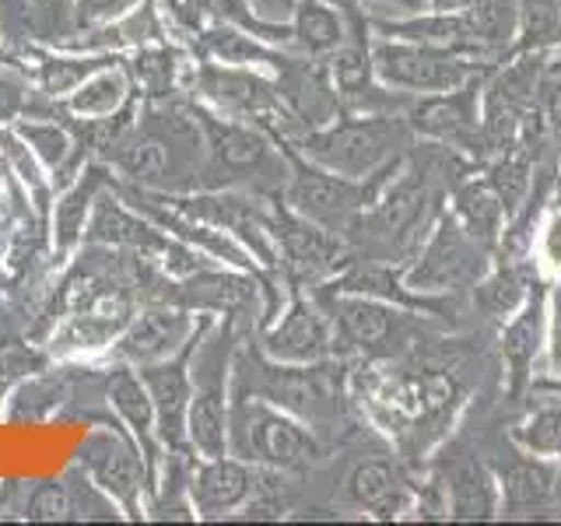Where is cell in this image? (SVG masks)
<instances>
[{
	"mask_svg": "<svg viewBox=\"0 0 561 526\" xmlns=\"http://www.w3.org/2000/svg\"><path fill=\"white\" fill-rule=\"evenodd\" d=\"M417 470L397 456V449L379 438L373 453L358 456L341 481V505L365 519L403 523L414 505Z\"/></svg>",
	"mask_w": 561,
	"mask_h": 526,
	"instance_id": "9c48e42d",
	"label": "cell"
},
{
	"mask_svg": "<svg viewBox=\"0 0 561 526\" xmlns=\"http://www.w3.org/2000/svg\"><path fill=\"white\" fill-rule=\"evenodd\" d=\"M428 464L443 473L453 523L502 519V488H499L495 470H491L488 456L478 446H470L460 432H456Z\"/></svg>",
	"mask_w": 561,
	"mask_h": 526,
	"instance_id": "7c38bea8",
	"label": "cell"
},
{
	"mask_svg": "<svg viewBox=\"0 0 561 526\" xmlns=\"http://www.w3.org/2000/svg\"><path fill=\"white\" fill-rule=\"evenodd\" d=\"M228 453L274 473H309L330 460L320 432L253 393H239L228 408Z\"/></svg>",
	"mask_w": 561,
	"mask_h": 526,
	"instance_id": "277c9868",
	"label": "cell"
},
{
	"mask_svg": "<svg viewBox=\"0 0 561 526\" xmlns=\"http://www.w3.org/2000/svg\"><path fill=\"white\" fill-rule=\"evenodd\" d=\"M543 281L530 260L523 256H499L491 260V267L473 281L470 288V323L473 333L481 338H495V330L513 316L523 302L530 288Z\"/></svg>",
	"mask_w": 561,
	"mask_h": 526,
	"instance_id": "5bb4252c",
	"label": "cell"
},
{
	"mask_svg": "<svg viewBox=\"0 0 561 526\" xmlns=\"http://www.w3.org/2000/svg\"><path fill=\"white\" fill-rule=\"evenodd\" d=\"M95 201V175L81 180L67 197L57 204V232L60 242H70L78 232H84V215H88V204Z\"/></svg>",
	"mask_w": 561,
	"mask_h": 526,
	"instance_id": "4dcf8cb0",
	"label": "cell"
},
{
	"mask_svg": "<svg viewBox=\"0 0 561 526\" xmlns=\"http://www.w3.org/2000/svg\"><path fill=\"white\" fill-rule=\"evenodd\" d=\"M127 99V78L119 70H95L88 75L75 92H70V110L78 116H113L119 102Z\"/></svg>",
	"mask_w": 561,
	"mask_h": 526,
	"instance_id": "83f0119b",
	"label": "cell"
},
{
	"mask_svg": "<svg viewBox=\"0 0 561 526\" xmlns=\"http://www.w3.org/2000/svg\"><path fill=\"white\" fill-rule=\"evenodd\" d=\"M351 362L355 358H323V362H274L263 351H242L236 365V390L253 393L274 408L306 421L312 432L333 435L337 443L365 428V421L351 400Z\"/></svg>",
	"mask_w": 561,
	"mask_h": 526,
	"instance_id": "6da1fadb",
	"label": "cell"
},
{
	"mask_svg": "<svg viewBox=\"0 0 561 526\" xmlns=\"http://www.w3.org/2000/svg\"><path fill=\"white\" fill-rule=\"evenodd\" d=\"M116 148H119V155H116L119 169L127 175H134V180H158V175L169 169L165 137L134 134V137H123Z\"/></svg>",
	"mask_w": 561,
	"mask_h": 526,
	"instance_id": "f1b7e54d",
	"label": "cell"
},
{
	"mask_svg": "<svg viewBox=\"0 0 561 526\" xmlns=\"http://www.w3.org/2000/svg\"><path fill=\"white\" fill-rule=\"evenodd\" d=\"M186 443L197 449L204 460L228 453V397H225V379L193 386L190 411H186Z\"/></svg>",
	"mask_w": 561,
	"mask_h": 526,
	"instance_id": "7402d4cb",
	"label": "cell"
},
{
	"mask_svg": "<svg viewBox=\"0 0 561 526\" xmlns=\"http://www.w3.org/2000/svg\"><path fill=\"white\" fill-rule=\"evenodd\" d=\"M446 207L460 218V225L473 239H481L488 250H499L502 232L508 225V210L499 197V190L488 183V175L481 169L467 172L463 180L449 190Z\"/></svg>",
	"mask_w": 561,
	"mask_h": 526,
	"instance_id": "ffe728a7",
	"label": "cell"
},
{
	"mask_svg": "<svg viewBox=\"0 0 561 526\" xmlns=\"http://www.w3.org/2000/svg\"><path fill=\"white\" fill-rule=\"evenodd\" d=\"M543 373L561 376V277L548 288V368Z\"/></svg>",
	"mask_w": 561,
	"mask_h": 526,
	"instance_id": "e575fe53",
	"label": "cell"
},
{
	"mask_svg": "<svg viewBox=\"0 0 561 526\" xmlns=\"http://www.w3.org/2000/svg\"><path fill=\"white\" fill-rule=\"evenodd\" d=\"M414 140L417 137L403 113H341L327 127L302 130L285 145L309 158L312 165L365 180L408 155Z\"/></svg>",
	"mask_w": 561,
	"mask_h": 526,
	"instance_id": "3957f363",
	"label": "cell"
},
{
	"mask_svg": "<svg viewBox=\"0 0 561 526\" xmlns=\"http://www.w3.org/2000/svg\"><path fill=\"white\" fill-rule=\"evenodd\" d=\"M22 110H25V81L14 70L0 67V123L14 119Z\"/></svg>",
	"mask_w": 561,
	"mask_h": 526,
	"instance_id": "8d00e7d4",
	"label": "cell"
},
{
	"mask_svg": "<svg viewBox=\"0 0 561 526\" xmlns=\"http://www.w3.org/2000/svg\"><path fill=\"white\" fill-rule=\"evenodd\" d=\"M253 8L260 18H267V22H288L295 11V0H253Z\"/></svg>",
	"mask_w": 561,
	"mask_h": 526,
	"instance_id": "f35d334b",
	"label": "cell"
},
{
	"mask_svg": "<svg viewBox=\"0 0 561 526\" xmlns=\"http://www.w3.org/2000/svg\"><path fill=\"white\" fill-rule=\"evenodd\" d=\"M110 400L116 414L127 421L130 432L148 438L154 432V403L145 379H140L134 368H113L110 373Z\"/></svg>",
	"mask_w": 561,
	"mask_h": 526,
	"instance_id": "4316f807",
	"label": "cell"
},
{
	"mask_svg": "<svg viewBox=\"0 0 561 526\" xmlns=\"http://www.w3.org/2000/svg\"><path fill=\"white\" fill-rule=\"evenodd\" d=\"M309 291H316L327 302L344 355L358 362L408 358L414 351L438 341L443 333H453L446 323L432 320L425 312L382 302V298H373V295L323 291V288H309Z\"/></svg>",
	"mask_w": 561,
	"mask_h": 526,
	"instance_id": "7a4b0ae2",
	"label": "cell"
},
{
	"mask_svg": "<svg viewBox=\"0 0 561 526\" xmlns=\"http://www.w3.org/2000/svg\"><path fill=\"white\" fill-rule=\"evenodd\" d=\"M484 75H473L453 92H435V95H414L408 105V123L417 140H435L453 151L473 158L484 165V137H481V95H484Z\"/></svg>",
	"mask_w": 561,
	"mask_h": 526,
	"instance_id": "30bf717a",
	"label": "cell"
},
{
	"mask_svg": "<svg viewBox=\"0 0 561 526\" xmlns=\"http://www.w3.org/2000/svg\"><path fill=\"white\" fill-rule=\"evenodd\" d=\"M280 320L267 323L263 330V355L274 362H323L344 355L337 327L327 302L316 291H302L291 285L285 312H277ZM347 358V355H344Z\"/></svg>",
	"mask_w": 561,
	"mask_h": 526,
	"instance_id": "4fadbf2b",
	"label": "cell"
},
{
	"mask_svg": "<svg viewBox=\"0 0 561 526\" xmlns=\"http://www.w3.org/2000/svg\"><path fill=\"white\" fill-rule=\"evenodd\" d=\"M530 263L543 281L561 277V204L551 201L540 210L530 239Z\"/></svg>",
	"mask_w": 561,
	"mask_h": 526,
	"instance_id": "f546056e",
	"label": "cell"
},
{
	"mask_svg": "<svg viewBox=\"0 0 561 526\" xmlns=\"http://www.w3.org/2000/svg\"><path fill=\"white\" fill-rule=\"evenodd\" d=\"M256 491H260V467L242 460L236 453L210 456V460H204L190 478L193 508H197V516H207V519L239 513Z\"/></svg>",
	"mask_w": 561,
	"mask_h": 526,
	"instance_id": "9a60e30c",
	"label": "cell"
},
{
	"mask_svg": "<svg viewBox=\"0 0 561 526\" xmlns=\"http://www.w3.org/2000/svg\"><path fill=\"white\" fill-rule=\"evenodd\" d=\"M478 449L488 456L502 488V519H540L561 513V464L523 453L499 428L495 438L478 435Z\"/></svg>",
	"mask_w": 561,
	"mask_h": 526,
	"instance_id": "52a82bcc",
	"label": "cell"
},
{
	"mask_svg": "<svg viewBox=\"0 0 561 526\" xmlns=\"http://www.w3.org/2000/svg\"><path fill=\"white\" fill-rule=\"evenodd\" d=\"M368 18H397V14H417L428 11V0H362Z\"/></svg>",
	"mask_w": 561,
	"mask_h": 526,
	"instance_id": "74e56055",
	"label": "cell"
},
{
	"mask_svg": "<svg viewBox=\"0 0 561 526\" xmlns=\"http://www.w3.org/2000/svg\"><path fill=\"white\" fill-rule=\"evenodd\" d=\"M99 67L102 64H92V60H46L43 64V88L49 95H70L88 75H95Z\"/></svg>",
	"mask_w": 561,
	"mask_h": 526,
	"instance_id": "d6a6232c",
	"label": "cell"
},
{
	"mask_svg": "<svg viewBox=\"0 0 561 526\" xmlns=\"http://www.w3.org/2000/svg\"><path fill=\"white\" fill-rule=\"evenodd\" d=\"M288 25H291V46L302 57L327 60L347 39V11L341 0H295Z\"/></svg>",
	"mask_w": 561,
	"mask_h": 526,
	"instance_id": "44dd1931",
	"label": "cell"
},
{
	"mask_svg": "<svg viewBox=\"0 0 561 526\" xmlns=\"http://www.w3.org/2000/svg\"><path fill=\"white\" fill-rule=\"evenodd\" d=\"M373 64H376V78L403 95H435V92H453L473 75H484V70H495L491 64H481L467 57V53H456L446 46H432V43H408V39H373Z\"/></svg>",
	"mask_w": 561,
	"mask_h": 526,
	"instance_id": "8992f818",
	"label": "cell"
},
{
	"mask_svg": "<svg viewBox=\"0 0 561 526\" xmlns=\"http://www.w3.org/2000/svg\"><path fill=\"white\" fill-rule=\"evenodd\" d=\"M28 519H67L70 516V491L60 481H46L28 495L25 505Z\"/></svg>",
	"mask_w": 561,
	"mask_h": 526,
	"instance_id": "836d02e7",
	"label": "cell"
},
{
	"mask_svg": "<svg viewBox=\"0 0 561 526\" xmlns=\"http://www.w3.org/2000/svg\"><path fill=\"white\" fill-rule=\"evenodd\" d=\"M180 302L201 306L210 312H242L250 302H256V281L204 267L186 288H180Z\"/></svg>",
	"mask_w": 561,
	"mask_h": 526,
	"instance_id": "cb8c5ba5",
	"label": "cell"
},
{
	"mask_svg": "<svg viewBox=\"0 0 561 526\" xmlns=\"http://www.w3.org/2000/svg\"><path fill=\"white\" fill-rule=\"evenodd\" d=\"M78 464L92 473L95 488H102L105 495H113L116 502H134L145 481V470H140V456L137 449L116 432H92L78 449Z\"/></svg>",
	"mask_w": 561,
	"mask_h": 526,
	"instance_id": "ac0fdd59",
	"label": "cell"
},
{
	"mask_svg": "<svg viewBox=\"0 0 561 526\" xmlns=\"http://www.w3.org/2000/svg\"><path fill=\"white\" fill-rule=\"evenodd\" d=\"M491 260H495V250H488L481 239H473L460 225V218L449 207H443L432 221L428 236L421 239L417 253L403 267V281L428 295L470 291L473 281L491 267Z\"/></svg>",
	"mask_w": 561,
	"mask_h": 526,
	"instance_id": "5b68a950",
	"label": "cell"
},
{
	"mask_svg": "<svg viewBox=\"0 0 561 526\" xmlns=\"http://www.w3.org/2000/svg\"><path fill=\"white\" fill-rule=\"evenodd\" d=\"M530 390H543V393H558V397H561V376H554V373H540V376L534 379Z\"/></svg>",
	"mask_w": 561,
	"mask_h": 526,
	"instance_id": "ab89813d",
	"label": "cell"
},
{
	"mask_svg": "<svg viewBox=\"0 0 561 526\" xmlns=\"http://www.w3.org/2000/svg\"><path fill=\"white\" fill-rule=\"evenodd\" d=\"M193 341V323L183 309H148L123 327L116 358L130 365H154L175 358Z\"/></svg>",
	"mask_w": 561,
	"mask_h": 526,
	"instance_id": "e0dca14e",
	"label": "cell"
},
{
	"mask_svg": "<svg viewBox=\"0 0 561 526\" xmlns=\"http://www.w3.org/2000/svg\"><path fill=\"white\" fill-rule=\"evenodd\" d=\"M516 53H561V0H519L508 57Z\"/></svg>",
	"mask_w": 561,
	"mask_h": 526,
	"instance_id": "484cf974",
	"label": "cell"
},
{
	"mask_svg": "<svg viewBox=\"0 0 561 526\" xmlns=\"http://www.w3.org/2000/svg\"><path fill=\"white\" fill-rule=\"evenodd\" d=\"M193 344L197 341H190L175 358L140 365V379H145L151 403H154V432L162 435V443H169L172 449L186 446V411H190V397H193L186 355L193 351Z\"/></svg>",
	"mask_w": 561,
	"mask_h": 526,
	"instance_id": "2e32d148",
	"label": "cell"
},
{
	"mask_svg": "<svg viewBox=\"0 0 561 526\" xmlns=\"http://www.w3.org/2000/svg\"><path fill=\"white\" fill-rule=\"evenodd\" d=\"M516 8L519 0H470L463 8L473 28V43L488 64H505L516 43Z\"/></svg>",
	"mask_w": 561,
	"mask_h": 526,
	"instance_id": "603a6c76",
	"label": "cell"
},
{
	"mask_svg": "<svg viewBox=\"0 0 561 526\" xmlns=\"http://www.w3.org/2000/svg\"><path fill=\"white\" fill-rule=\"evenodd\" d=\"M502 432L516 449L561 464V397L530 390L516 403V414L505 421Z\"/></svg>",
	"mask_w": 561,
	"mask_h": 526,
	"instance_id": "d6986e66",
	"label": "cell"
},
{
	"mask_svg": "<svg viewBox=\"0 0 561 526\" xmlns=\"http://www.w3.org/2000/svg\"><path fill=\"white\" fill-rule=\"evenodd\" d=\"M548 288L551 281H537L526 302L491 338L502 379L499 397L505 408H516L530 393L534 379L540 376V365H548Z\"/></svg>",
	"mask_w": 561,
	"mask_h": 526,
	"instance_id": "ba28073f",
	"label": "cell"
},
{
	"mask_svg": "<svg viewBox=\"0 0 561 526\" xmlns=\"http://www.w3.org/2000/svg\"><path fill=\"white\" fill-rule=\"evenodd\" d=\"M81 22L88 25H102V22H113V18L134 11L140 0H75Z\"/></svg>",
	"mask_w": 561,
	"mask_h": 526,
	"instance_id": "d590c367",
	"label": "cell"
},
{
	"mask_svg": "<svg viewBox=\"0 0 561 526\" xmlns=\"http://www.w3.org/2000/svg\"><path fill=\"white\" fill-rule=\"evenodd\" d=\"M470 0H428V11H460Z\"/></svg>",
	"mask_w": 561,
	"mask_h": 526,
	"instance_id": "60d3db41",
	"label": "cell"
},
{
	"mask_svg": "<svg viewBox=\"0 0 561 526\" xmlns=\"http://www.w3.org/2000/svg\"><path fill=\"white\" fill-rule=\"evenodd\" d=\"M274 245H277V260L280 271H285L288 285L295 288H320L333 274H341L351 260V245L327 232L323 225H316L309 218H302L298 210H291L288 204L274 207Z\"/></svg>",
	"mask_w": 561,
	"mask_h": 526,
	"instance_id": "8fae6325",
	"label": "cell"
},
{
	"mask_svg": "<svg viewBox=\"0 0 561 526\" xmlns=\"http://www.w3.org/2000/svg\"><path fill=\"white\" fill-rule=\"evenodd\" d=\"M18 134L28 140V148L35 151V158H39L43 165L57 169L67 158V151H70V140H67V134L57 127V123H25Z\"/></svg>",
	"mask_w": 561,
	"mask_h": 526,
	"instance_id": "1f68e13d",
	"label": "cell"
},
{
	"mask_svg": "<svg viewBox=\"0 0 561 526\" xmlns=\"http://www.w3.org/2000/svg\"><path fill=\"white\" fill-rule=\"evenodd\" d=\"M88 239L110 245H134V250H169L172 245L145 218L123 210L116 201H95V218L88 225Z\"/></svg>",
	"mask_w": 561,
	"mask_h": 526,
	"instance_id": "d4e9b609",
	"label": "cell"
}]
</instances>
